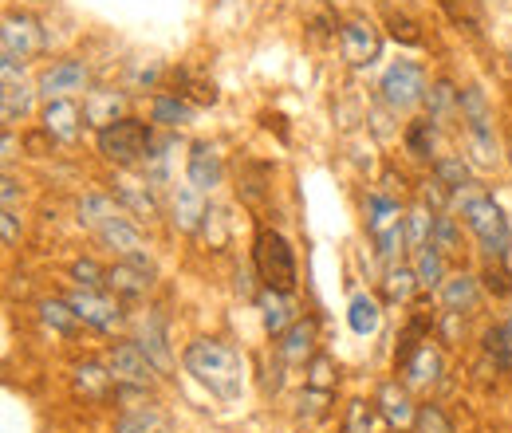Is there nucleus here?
<instances>
[{
	"mask_svg": "<svg viewBox=\"0 0 512 433\" xmlns=\"http://www.w3.org/2000/svg\"><path fill=\"white\" fill-rule=\"evenodd\" d=\"M79 225H87L99 241L107 248H115L123 260H134V264H150V252H146V237L138 233V225L123 217L119 201L107 197V193H87L79 201ZM154 268V264H150Z\"/></svg>",
	"mask_w": 512,
	"mask_h": 433,
	"instance_id": "obj_1",
	"label": "nucleus"
},
{
	"mask_svg": "<svg viewBox=\"0 0 512 433\" xmlns=\"http://www.w3.org/2000/svg\"><path fill=\"white\" fill-rule=\"evenodd\" d=\"M182 367L186 374H193V382H201L221 402H233L241 394V382H245L241 355L221 339H193L182 351Z\"/></svg>",
	"mask_w": 512,
	"mask_h": 433,
	"instance_id": "obj_2",
	"label": "nucleus"
},
{
	"mask_svg": "<svg viewBox=\"0 0 512 433\" xmlns=\"http://www.w3.org/2000/svg\"><path fill=\"white\" fill-rule=\"evenodd\" d=\"M457 201H461V217H465L469 233L481 241V248L489 252V260H505L512 252V229H509L505 209H501L489 193H481L477 182L469 189H461Z\"/></svg>",
	"mask_w": 512,
	"mask_h": 433,
	"instance_id": "obj_3",
	"label": "nucleus"
},
{
	"mask_svg": "<svg viewBox=\"0 0 512 433\" xmlns=\"http://www.w3.org/2000/svg\"><path fill=\"white\" fill-rule=\"evenodd\" d=\"M95 146H99V154L111 166H142V158L154 146V130H150V123H142V119L123 115V119H115V123L103 126L95 134Z\"/></svg>",
	"mask_w": 512,
	"mask_h": 433,
	"instance_id": "obj_4",
	"label": "nucleus"
},
{
	"mask_svg": "<svg viewBox=\"0 0 512 433\" xmlns=\"http://www.w3.org/2000/svg\"><path fill=\"white\" fill-rule=\"evenodd\" d=\"M253 264L260 280H264V288H272V292H292L296 288V252L284 241V233L260 229L253 245Z\"/></svg>",
	"mask_w": 512,
	"mask_h": 433,
	"instance_id": "obj_5",
	"label": "nucleus"
},
{
	"mask_svg": "<svg viewBox=\"0 0 512 433\" xmlns=\"http://www.w3.org/2000/svg\"><path fill=\"white\" fill-rule=\"evenodd\" d=\"M367 237H371V245L379 248L383 260H394L402 252V245H410L406 241V213L398 209L394 197L375 193L367 201Z\"/></svg>",
	"mask_w": 512,
	"mask_h": 433,
	"instance_id": "obj_6",
	"label": "nucleus"
},
{
	"mask_svg": "<svg viewBox=\"0 0 512 433\" xmlns=\"http://www.w3.org/2000/svg\"><path fill=\"white\" fill-rule=\"evenodd\" d=\"M379 91H383V103L390 111H414L418 103H426V71H422V63L414 60H398L390 63L383 71V83H379Z\"/></svg>",
	"mask_w": 512,
	"mask_h": 433,
	"instance_id": "obj_7",
	"label": "nucleus"
},
{
	"mask_svg": "<svg viewBox=\"0 0 512 433\" xmlns=\"http://www.w3.org/2000/svg\"><path fill=\"white\" fill-rule=\"evenodd\" d=\"M0 52L4 60L28 63L44 52V28L32 12L24 8H8L4 12V28H0Z\"/></svg>",
	"mask_w": 512,
	"mask_h": 433,
	"instance_id": "obj_8",
	"label": "nucleus"
},
{
	"mask_svg": "<svg viewBox=\"0 0 512 433\" xmlns=\"http://www.w3.org/2000/svg\"><path fill=\"white\" fill-rule=\"evenodd\" d=\"M339 48H343V60L363 71V67H375V60L383 56V36H379L375 20L355 12L339 24Z\"/></svg>",
	"mask_w": 512,
	"mask_h": 433,
	"instance_id": "obj_9",
	"label": "nucleus"
},
{
	"mask_svg": "<svg viewBox=\"0 0 512 433\" xmlns=\"http://www.w3.org/2000/svg\"><path fill=\"white\" fill-rule=\"evenodd\" d=\"M107 367L115 374V386H138V390H150L154 374H158V367L142 355L138 343H115L107 351Z\"/></svg>",
	"mask_w": 512,
	"mask_h": 433,
	"instance_id": "obj_10",
	"label": "nucleus"
},
{
	"mask_svg": "<svg viewBox=\"0 0 512 433\" xmlns=\"http://www.w3.org/2000/svg\"><path fill=\"white\" fill-rule=\"evenodd\" d=\"M67 304L75 308V315H79L87 327H95V331H119V327H123V308H119L115 296H103V292H95V288H75V292L67 296Z\"/></svg>",
	"mask_w": 512,
	"mask_h": 433,
	"instance_id": "obj_11",
	"label": "nucleus"
},
{
	"mask_svg": "<svg viewBox=\"0 0 512 433\" xmlns=\"http://www.w3.org/2000/svg\"><path fill=\"white\" fill-rule=\"evenodd\" d=\"M0 75H4V91H0V119H4V126H12V123H20V119H28V115H32L36 95H32V87L20 79V75H24V63L0 60Z\"/></svg>",
	"mask_w": 512,
	"mask_h": 433,
	"instance_id": "obj_12",
	"label": "nucleus"
},
{
	"mask_svg": "<svg viewBox=\"0 0 512 433\" xmlns=\"http://www.w3.org/2000/svg\"><path fill=\"white\" fill-rule=\"evenodd\" d=\"M221 178H225V162H221L217 146L213 142H193L190 158H186V182L201 193H213L221 186Z\"/></svg>",
	"mask_w": 512,
	"mask_h": 433,
	"instance_id": "obj_13",
	"label": "nucleus"
},
{
	"mask_svg": "<svg viewBox=\"0 0 512 433\" xmlns=\"http://www.w3.org/2000/svg\"><path fill=\"white\" fill-rule=\"evenodd\" d=\"M40 95L44 99H67L71 91L87 87V63L83 60H56L52 67L40 71Z\"/></svg>",
	"mask_w": 512,
	"mask_h": 433,
	"instance_id": "obj_14",
	"label": "nucleus"
},
{
	"mask_svg": "<svg viewBox=\"0 0 512 433\" xmlns=\"http://www.w3.org/2000/svg\"><path fill=\"white\" fill-rule=\"evenodd\" d=\"M205 213H209L205 193H201V189H193L190 182L170 193V221H174V229H182V233H197V229L205 225Z\"/></svg>",
	"mask_w": 512,
	"mask_h": 433,
	"instance_id": "obj_15",
	"label": "nucleus"
},
{
	"mask_svg": "<svg viewBox=\"0 0 512 433\" xmlns=\"http://www.w3.org/2000/svg\"><path fill=\"white\" fill-rule=\"evenodd\" d=\"M40 119H44V134L52 142H75L83 134V119L87 115H79V107L71 99H48V107H44Z\"/></svg>",
	"mask_w": 512,
	"mask_h": 433,
	"instance_id": "obj_16",
	"label": "nucleus"
},
{
	"mask_svg": "<svg viewBox=\"0 0 512 433\" xmlns=\"http://www.w3.org/2000/svg\"><path fill=\"white\" fill-rule=\"evenodd\" d=\"M107 288L115 296H127V300H138L154 288V268L150 264H134V260H119L115 268H107Z\"/></svg>",
	"mask_w": 512,
	"mask_h": 433,
	"instance_id": "obj_17",
	"label": "nucleus"
},
{
	"mask_svg": "<svg viewBox=\"0 0 512 433\" xmlns=\"http://www.w3.org/2000/svg\"><path fill=\"white\" fill-rule=\"evenodd\" d=\"M138 347H142V355L158 367V374H166L174 367V355H170V343H166V323L158 319V315H146L142 319V327H138V339H134Z\"/></svg>",
	"mask_w": 512,
	"mask_h": 433,
	"instance_id": "obj_18",
	"label": "nucleus"
},
{
	"mask_svg": "<svg viewBox=\"0 0 512 433\" xmlns=\"http://www.w3.org/2000/svg\"><path fill=\"white\" fill-rule=\"evenodd\" d=\"M280 355L288 363H304L316 355V319H296L284 335H280Z\"/></svg>",
	"mask_w": 512,
	"mask_h": 433,
	"instance_id": "obj_19",
	"label": "nucleus"
},
{
	"mask_svg": "<svg viewBox=\"0 0 512 433\" xmlns=\"http://www.w3.org/2000/svg\"><path fill=\"white\" fill-rule=\"evenodd\" d=\"M379 410H383V418L394 430H406V426H414V418H418V410H414L406 386H398V382H386L383 390H379Z\"/></svg>",
	"mask_w": 512,
	"mask_h": 433,
	"instance_id": "obj_20",
	"label": "nucleus"
},
{
	"mask_svg": "<svg viewBox=\"0 0 512 433\" xmlns=\"http://www.w3.org/2000/svg\"><path fill=\"white\" fill-rule=\"evenodd\" d=\"M260 323L268 335H284L296 323V308L288 304V292H272V288L260 292Z\"/></svg>",
	"mask_w": 512,
	"mask_h": 433,
	"instance_id": "obj_21",
	"label": "nucleus"
},
{
	"mask_svg": "<svg viewBox=\"0 0 512 433\" xmlns=\"http://www.w3.org/2000/svg\"><path fill=\"white\" fill-rule=\"evenodd\" d=\"M477 300H481V280L477 276H469V272H457V276H449L446 284H442V304L446 311H473L477 308Z\"/></svg>",
	"mask_w": 512,
	"mask_h": 433,
	"instance_id": "obj_22",
	"label": "nucleus"
},
{
	"mask_svg": "<svg viewBox=\"0 0 512 433\" xmlns=\"http://www.w3.org/2000/svg\"><path fill=\"white\" fill-rule=\"evenodd\" d=\"M414 272H418V284L422 288H442L446 284V252L434 245L414 248Z\"/></svg>",
	"mask_w": 512,
	"mask_h": 433,
	"instance_id": "obj_23",
	"label": "nucleus"
},
{
	"mask_svg": "<svg viewBox=\"0 0 512 433\" xmlns=\"http://www.w3.org/2000/svg\"><path fill=\"white\" fill-rule=\"evenodd\" d=\"M426 107H430L434 123H449L453 115H461V91L449 79H434L430 91H426Z\"/></svg>",
	"mask_w": 512,
	"mask_h": 433,
	"instance_id": "obj_24",
	"label": "nucleus"
},
{
	"mask_svg": "<svg viewBox=\"0 0 512 433\" xmlns=\"http://www.w3.org/2000/svg\"><path fill=\"white\" fill-rule=\"evenodd\" d=\"M166 418L158 406H123V418L115 422V433H162Z\"/></svg>",
	"mask_w": 512,
	"mask_h": 433,
	"instance_id": "obj_25",
	"label": "nucleus"
},
{
	"mask_svg": "<svg viewBox=\"0 0 512 433\" xmlns=\"http://www.w3.org/2000/svg\"><path fill=\"white\" fill-rule=\"evenodd\" d=\"M115 386V374L111 367H99V363H79L75 367V390L83 398H107Z\"/></svg>",
	"mask_w": 512,
	"mask_h": 433,
	"instance_id": "obj_26",
	"label": "nucleus"
},
{
	"mask_svg": "<svg viewBox=\"0 0 512 433\" xmlns=\"http://www.w3.org/2000/svg\"><path fill=\"white\" fill-rule=\"evenodd\" d=\"M119 107H123V95H115V91H91L87 103H83V115H87V123H95L103 130V126H111L115 119H123Z\"/></svg>",
	"mask_w": 512,
	"mask_h": 433,
	"instance_id": "obj_27",
	"label": "nucleus"
},
{
	"mask_svg": "<svg viewBox=\"0 0 512 433\" xmlns=\"http://www.w3.org/2000/svg\"><path fill=\"white\" fill-rule=\"evenodd\" d=\"M150 119L158 126H186L193 119V107L186 95H158L150 107Z\"/></svg>",
	"mask_w": 512,
	"mask_h": 433,
	"instance_id": "obj_28",
	"label": "nucleus"
},
{
	"mask_svg": "<svg viewBox=\"0 0 512 433\" xmlns=\"http://www.w3.org/2000/svg\"><path fill=\"white\" fill-rule=\"evenodd\" d=\"M347 323H351L355 335H375L379 323H383V311H379V304L371 296H355L351 308H347Z\"/></svg>",
	"mask_w": 512,
	"mask_h": 433,
	"instance_id": "obj_29",
	"label": "nucleus"
},
{
	"mask_svg": "<svg viewBox=\"0 0 512 433\" xmlns=\"http://www.w3.org/2000/svg\"><path fill=\"white\" fill-rule=\"evenodd\" d=\"M438 4H442V12L449 16L453 28H461V32H481V20H485L481 0H438Z\"/></svg>",
	"mask_w": 512,
	"mask_h": 433,
	"instance_id": "obj_30",
	"label": "nucleus"
},
{
	"mask_svg": "<svg viewBox=\"0 0 512 433\" xmlns=\"http://www.w3.org/2000/svg\"><path fill=\"white\" fill-rule=\"evenodd\" d=\"M434 178H438V182H446L453 193H461V189L473 186V170H469V162H465L461 154H446V158H438V162H434Z\"/></svg>",
	"mask_w": 512,
	"mask_h": 433,
	"instance_id": "obj_31",
	"label": "nucleus"
},
{
	"mask_svg": "<svg viewBox=\"0 0 512 433\" xmlns=\"http://www.w3.org/2000/svg\"><path fill=\"white\" fill-rule=\"evenodd\" d=\"M383 288H386V300H394V304H410L414 300V292L422 288L418 284V272L414 268H386V280H383Z\"/></svg>",
	"mask_w": 512,
	"mask_h": 433,
	"instance_id": "obj_32",
	"label": "nucleus"
},
{
	"mask_svg": "<svg viewBox=\"0 0 512 433\" xmlns=\"http://www.w3.org/2000/svg\"><path fill=\"white\" fill-rule=\"evenodd\" d=\"M438 374H442V355H438L430 343L406 363V378H410L414 386H430V382H438Z\"/></svg>",
	"mask_w": 512,
	"mask_h": 433,
	"instance_id": "obj_33",
	"label": "nucleus"
},
{
	"mask_svg": "<svg viewBox=\"0 0 512 433\" xmlns=\"http://www.w3.org/2000/svg\"><path fill=\"white\" fill-rule=\"evenodd\" d=\"M119 205L134 209L138 217H158V201L150 193V182H119Z\"/></svg>",
	"mask_w": 512,
	"mask_h": 433,
	"instance_id": "obj_34",
	"label": "nucleus"
},
{
	"mask_svg": "<svg viewBox=\"0 0 512 433\" xmlns=\"http://www.w3.org/2000/svg\"><path fill=\"white\" fill-rule=\"evenodd\" d=\"M40 319H44L52 331H60V335H75V327L83 323L67 300H44V304H40Z\"/></svg>",
	"mask_w": 512,
	"mask_h": 433,
	"instance_id": "obj_35",
	"label": "nucleus"
},
{
	"mask_svg": "<svg viewBox=\"0 0 512 433\" xmlns=\"http://www.w3.org/2000/svg\"><path fill=\"white\" fill-rule=\"evenodd\" d=\"M434 134H438V123L426 115V119H414L406 126V150L414 158H430L434 154Z\"/></svg>",
	"mask_w": 512,
	"mask_h": 433,
	"instance_id": "obj_36",
	"label": "nucleus"
},
{
	"mask_svg": "<svg viewBox=\"0 0 512 433\" xmlns=\"http://www.w3.org/2000/svg\"><path fill=\"white\" fill-rule=\"evenodd\" d=\"M386 36L394 40V44H402V48H422V28L406 16V12H386Z\"/></svg>",
	"mask_w": 512,
	"mask_h": 433,
	"instance_id": "obj_37",
	"label": "nucleus"
},
{
	"mask_svg": "<svg viewBox=\"0 0 512 433\" xmlns=\"http://www.w3.org/2000/svg\"><path fill=\"white\" fill-rule=\"evenodd\" d=\"M434 217H438V213H430V209H410V213H406V241L414 248L434 241Z\"/></svg>",
	"mask_w": 512,
	"mask_h": 433,
	"instance_id": "obj_38",
	"label": "nucleus"
},
{
	"mask_svg": "<svg viewBox=\"0 0 512 433\" xmlns=\"http://www.w3.org/2000/svg\"><path fill=\"white\" fill-rule=\"evenodd\" d=\"M375 414H379V402H363V398H355V402L347 406V422H343V430L371 433L375 430Z\"/></svg>",
	"mask_w": 512,
	"mask_h": 433,
	"instance_id": "obj_39",
	"label": "nucleus"
},
{
	"mask_svg": "<svg viewBox=\"0 0 512 433\" xmlns=\"http://www.w3.org/2000/svg\"><path fill=\"white\" fill-rule=\"evenodd\" d=\"M71 280L79 284V288H107V268L103 264H95L91 256H79L75 264H71Z\"/></svg>",
	"mask_w": 512,
	"mask_h": 433,
	"instance_id": "obj_40",
	"label": "nucleus"
},
{
	"mask_svg": "<svg viewBox=\"0 0 512 433\" xmlns=\"http://www.w3.org/2000/svg\"><path fill=\"white\" fill-rule=\"evenodd\" d=\"M414 433H453V422L446 418V410H442V406L426 402V406H418V418H414Z\"/></svg>",
	"mask_w": 512,
	"mask_h": 433,
	"instance_id": "obj_41",
	"label": "nucleus"
},
{
	"mask_svg": "<svg viewBox=\"0 0 512 433\" xmlns=\"http://www.w3.org/2000/svg\"><path fill=\"white\" fill-rule=\"evenodd\" d=\"M434 245L442 248V252H461V229H457V221L449 217V213H438L434 217Z\"/></svg>",
	"mask_w": 512,
	"mask_h": 433,
	"instance_id": "obj_42",
	"label": "nucleus"
},
{
	"mask_svg": "<svg viewBox=\"0 0 512 433\" xmlns=\"http://www.w3.org/2000/svg\"><path fill=\"white\" fill-rule=\"evenodd\" d=\"M331 382H335V363L327 359V355H312L308 359V390H331Z\"/></svg>",
	"mask_w": 512,
	"mask_h": 433,
	"instance_id": "obj_43",
	"label": "nucleus"
},
{
	"mask_svg": "<svg viewBox=\"0 0 512 433\" xmlns=\"http://www.w3.org/2000/svg\"><path fill=\"white\" fill-rule=\"evenodd\" d=\"M481 280H485V288H489L493 296H512V272L505 268V260H489Z\"/></svg>",
	"mask_w": 512,
	"mask_h": 433,
	"instance_id": "obj_44",
	"label": "nucleus"
},
{
	"mask_svg": "<svg viewBox=\"0 0 512 433\" xmlns=\"http://www.w3.org/2000/svg\"><path fill=\"white\" fill-rule=\"evenodd\" d=\"M0 229H4V245H8V248L20 245V225H16V209H4V217H0Z\"/></svg>",
	"mask_w": 512,
	"mask_h": 433,
	"instance_id": "obj_45",
	"label": "nucleus"
},
{
	"mask_svg": "<svg viewBox=\"0 0 512 433\" xmlns=\"http://www.w3.org/2000/svg\"><path fill=\"white\" fill-rule=\"evenodd\" d=\"M0 186H4V209H16V178H12V174H4V182H0Z\"/></svg>",
	"mask_w": 512,
	"mask_h": 433,
	"instance_id": "obj_46",
	"label": "nucleus"
},
{
	"mask_svg": "<svg viewBox=\"0 0 512 433\" xmlns=\"http://www.w3.org/2000/svg\"><path fill=\"white\" fill-rule=\"evenodd\" d=\"M12 150H16V138H12V130H4V166H8L12 158H16Z\"/></svg>",
	"mask_w": 512,
	"mask_h": 433,
	"instance_id": "obj_47",
	"label": "nucleus"
},
{
	"mask_svg": "<svg viewBox=\"0 0 512 433\" xmlns=\"http://www.w3.org/2000/svg\"><path fill=\"white\" fill-rule=\"evenodd\" d=\"M501 327H505V335L512 339V308H509V315H505V323H501Z\"/></svg>",
	"mask_w": 512,
	"mask_h": 433,
	"instance_id": "obj_48",
	"label": "nucleus"
}]
</instances>
